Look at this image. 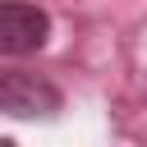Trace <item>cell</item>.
<instances>
[{"label":"cell","mask_w":147,"mask_h":147,"mask_svg":"<svg viewBox=\"0 0 147 147\" xmlns=\"http://www.w3.org/2000/svg\"><path fill=\"white\" fill-rule=\"evenodd\" d=\"M51 37V14L28 0H5L0 5V51L5 55H32Z\"/></svg>","instance_id":"cell-1"},{"label":"cell","mask_w":147,"mask_h":147,"mask_svg":"<svg viewBox=\"0 0 147 147\" xmlns=\"http://www.w3.org/2000/svg\"><path fill=\"white\" fill-rule=\"evenodd\" d=\"M0 110L14 115V119H37V115L46 119V115L60 110V92H55L46 78H37V74L9 69V74L0 78Z\"/></svg>","instance_id":"cell-2"}]
</instances>
